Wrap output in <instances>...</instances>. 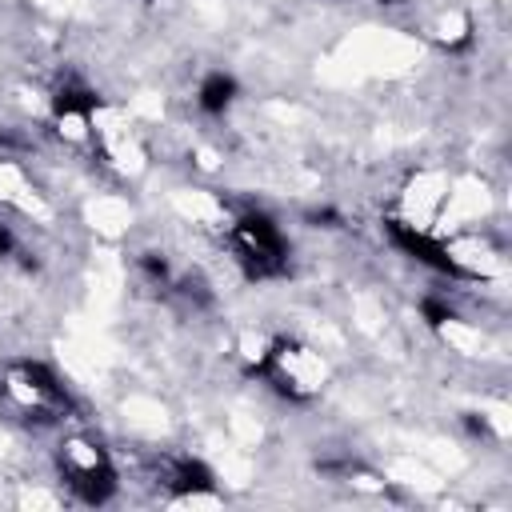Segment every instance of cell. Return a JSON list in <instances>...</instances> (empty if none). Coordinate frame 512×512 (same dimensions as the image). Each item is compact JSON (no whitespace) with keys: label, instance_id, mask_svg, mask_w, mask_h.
Returning a JSON list of instances; mask_svg holds the SVG:
<instances>
[{"label":"cell","instance_id":"obj_12","mask_svg":"<svg viewBox=\"0 0 512 512\" xmlns=\"http://www.w3.org/2000/svg\"><path fill=\"white\" fill-rule=\"evenodd\" d=\"M308 220H312L316 228H336V224H340V216H336L332 208H316V212H308Z\"/></svg>","mask_w":512,"mask_h":512},{"label":"cell","instance_id":"obj_8","mask_svg":"<svg viewBox=\"0 0 512 512\" xmlns=\"http://www.w3.org/2000/svg\"><path fill=\"white\" fill-rule=\"evenodd\" d=\"M136 268H140V276H144L152 288H172V280H176L172 260H168L164 252H156V248L140 252V256H136Z\"/></svg>","mask_w":512,"mask_h":512},{"label":"cell","instance_id":"obj_7","mask_svg":"<svg viewBox=\"0 0 512 512\" xmlns=\"http://www.w3.org/2000/svg\"><path fill=\"white\" fill-rule=\"evenodd\" d=\"M240 100V80L228 72V68H208L200 80H196V108L208 116V120H220L236 108Z\"/></svg>","mask_w":512,"mask_h":512},{"label":"cell","instance_id":"obj_9","mask_svg":"<svg viewBox=\"0 0 512 512\" xmlns=\"http://www.w3.org/2000/svg\"><path fill=\"white\" fill-rule=\"evenodd\" d=\"M420 320H424L432 332H440V328H452V324H456V308H452L448 296L428 292V296H420Z\"/></svg>","mask_w":512,"mask_h":512},{"label":"cell","instance_id":"obj_11","mask_svg":"<svg viewBox=\"0 0 512 512\" xmlns=\"http://www.w3.org/2000/svg\"><path fill=\"white\" fill-rule=\"evenodd\" d=\"M16 252H20V240H16L12 224H4V220H0V260H12Z\"/></svg>","mask_w":512,"mask_h":512},{"label":"cell","instance_id":"obj_5","mask_svg":"<svg viewBox=\"0 0 512 512\" xmlns=\"http://www.w3.org/2000/svg\"><path fill=\"white\" fill-rule=\"evenodd\" d=\"M384 236H388V244L396 252H404L420 268H428L436 276H448V280H468L460 260H456V252H452V244L440 240L436 232H428L424 224H416L412 216H388L384 220Z\"/></svg>","mask_w":512,"mask_h":512},{"label":"cell","instance_id":"obj_6","mask_svg":"<svg viewBox=\"0 0 512 512\" xmlns=\"http://www.w3.org/2000/svg\"><path fill=\"white\" fill-rule=\"evenodd\" d=\"M164 488L180 500H200V496L216 492V472L200 456H176L164 472Z\"/></svg>","mask_w":512,"mask_h":512},{"label":"cell","instance_id":"obj_1","mask_svg":"<svg viewBox=\"0 0 512 512\" xmlns=\"http://www.w3.org/2000/svg\"><path fill=\"white\" fill-rule=\"evenodd\" d=\"M248 376H256L260 384H268L288 404H308V400H316L324 392L328 364L304 340H296V336H272L256 352V360L248 364Z\"/></svg>","mask_w":512,"mask_h":512},{"label":"cell","instance_id":"obj_3","mask_svg":"<svg viewBox=\"0 0 512 512\" xmlns=\"http://www.w3.org/2000/svg\"><path fill=\"white\" fill-rule=\"evenodd\" d=\"M56 476L72 492V500H80L88 508H100V504L116 500V492H120V472H116L108 448L92 436H64L60 440Z\"/></svg>","mask_w":512,"mask_h":512},{"label":"cell","instance_id":"obj_2","mask_svg":"<svg viewBox=\"0 0 512 512\" xmlns=\"http://www.w3.org/2000/svg\"><path fill=\"white\" fill-rule=\"evenodd\" d=\"M228 252H232V264L240 268V276L252 284L284 280L292 268V244H288L284 228L276 224V216H268L264 208H244L228 224Z\"/></svg>","mask_w":512,"mask_h":512},{"label":"cell","instance_id":"obj_13","mask_svg":"<svg viewBox=\"0 0 512 512\" xmlns=\"http://www.w3.org/2000/svg\"><path fill=\"white\" fill-rule=\"evenodd\" d=\"M376 4H404V0H376Z\"/></svg>","mask_w":512,"mask_h":512},{"label":"cell","instance_id":"obj_10","mask_svg":"<svg viewBox=\"0 0 512 512\" xmlns=\"http://www.w3.org/2000/svg\"><path fill=\"white\" fill-rule=\"evenodd\" d=\"M460 428L472 436V440H496V428L484 412H460Z\"/></svg>","mask_w":512,"mask_h":512},{"label":"cell","instance_id":"obj_4","mask_svg":"<svg viewBox=\"0 0 512 512\" xmlns=\"http://www.w3.org/2000/svg\"><path fill=\"white\" fill-rule=\"evenodd\" d=\"M0 396L28 420H60L72 408L64 380L44 360H16L0 380Z\"/></svg>","mask_w":512,"mask_h":512}]
</instances>
